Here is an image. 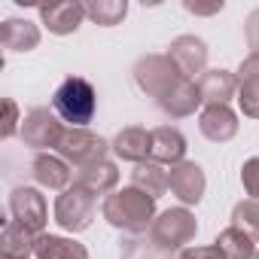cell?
Masks as SVG:
<instances>
[{
    "label": "cell",
    "instance_id": "5b68a950",
    "mask_svg": "<svg viewBox=\"0 0 259 259\" xmlns=\"http://www.w3.org/2000/svg\"><path fill=\"white\" fill-rule=\"evenodd\" d=\"M107 150H110V144H107L104 138L92 135L89 128H67L55 153H58L70 168L82 171V168H89V165L107 159Z\"/></svg>",
    "mask_w": 259,
    "mask_h": 259
},
{
    "label": "cell",
    "instance_id": "7a4b0ae2",
    "mask_svg": "<svg viewBox=\"0 0 259 259\" xmlns=\"http://www.w3.org/2000/svg\"><path fill=\"white\" fill-rule=\"evenodd\" d=\"M101 213H104V220L113 229L132 232V235H144L153 226V220H156V198H150L147 192H141L135 186L116 189V192H110L104 198Z\"/></svg>",
    "mask_w": 259,
    "mask_h": 259
},
{
    "label": "cell",
    "instance_id": "603a6c76",
    "mask_svg": "<svg viewBox=\"0 0 259 259\" xmlns=\"http://www.w3.org/2000/svg\"><path fill=\"white\" fill-rule=\"evenodd\" d=\"M213 244L226 253V259H256V241H253L247 232L235 229V226L223 229Z\"/></svg>",
    "mask_w": 259,
    "mask_h": 259
},
{
    "label": "cell",
    "instance_id": "44dd1931",
    "mask_svg": "<svg viewBox=\"0 0 259 259\" xmlns=\"http://www.w3.org/2000/svg\"><path fill=\"white\" fill-rule=\"evenodd\" d=\"M34 259H89V250L64 235H40L34 247Z\"/></svg>",
    "mask_w": 259,
    "mask_h": 259
},
{
    "label": "cell",
    "instance_id": "277c9868",
    "mask_svg": "<svg viewBox=\"0 0 259 259\" xmlns=\"http://www.w3.org/2000/svg\"><path fill=\"white\" fill-rule=\"evenodd\" d=\"M64 132H67V128L61 125V119H58L55 110H49V107H34V110H28L25 119H22V141H25V147L37 150V153H46V150L52 153V150H58Z\"/></svg>",
    "mask_w": 259,
    "mask_h": 259
},
{
    "label": "cell",
    "instance_id": "d4e9b609",
    "mask_svg": "<svg viewBox=\"0 0 259 259\" xmlns=\"http://www.w3.org/2000/svg\"><path fill=\"white\" fill-rule=\"evenodd\" d=\"M119 259H171V250H165L153 235H135L122 244Z\"/></svg>",
    "mask_w": 259,
    "mask_h": 259
},
{
    "label": "cell",
    "instance_id": "d6986e66",
    "mask_svg": "<svg viewBox=\"0 0 259 259\" xmlns=\"http://www.w3.org/2000/svg\"><path fill=\"white\" fill-rule=\"evenodd\" d=\"M116 183H119V168L110 159H101V162L76 171V186H82L92 195H110V192H116Z\"/></svg>",
    "mask_w": 259,
    "mask_h": 259
},
{
    "label": "cell",
    "instance_id": "6da1fadb",
    "mask_svg": "<svg viewBox=\"0 0 259 259\" xmlns=\"http://www.w3.org/2000/svg\"><path fill=\"white\" fill-rule=\"evenodd\" d=\"M132 73H135L138 89L144 95H150L174 119L192 116L198 110V104H201L198 82L186 79L168 55H144V58H138Z\"/></svg>",
    "mask_w": 259,
    "mask_h": 259
},
{
    "label": "cell",
    "instance_id": "ffe728a7",
    "mask_svg": "<svg viewBox=\"0 0 259 259\" xmlns=\"http://www.w3.org/2000/svg\"><path fill=\"white\" fill-rule=\"evenodd\" d=\"M0 43L7 52H31L40 46V28L28 19H7L0 28Z\"/></svg>",
    "mask_w": 259,
    "mask_h": 259
},
{
    "label": "cell",
    "instance_id": "1f68e13d",
    "mask_svg": "<svg viewBox=\"0 0 259 259\" xmlns=\"http://www.w3.org/2000/svg\"><path fill=\"white\" fill-rule=\"evenodd\" d=\"M256 259H259V250H256Z\"/></svg>",
    "mask_w": 259,
    "mask_h": 259
},
{
    "label": "cell",
    "instance_id": "2e32d148",
    "mask_svg": "<svg viewBox=\"0 0 259 259\" xmlns=\"http://www.w3.org/2000/svg\"><path fill=\"white\" fill-rule=\"evenodd\" d=\"M150 147H153L150 132H147V128H138V125L122 128V132L113 138V144H110V150L122 162H135V165H141V162L150 159Z\"/></svg>",
    "mask_w": 259,
    "mask_h": 259
},
{
    "label": "cell",
    "instance_id": "484cf974",
    "mask_svg": "<svg viewBox=\"0 0 259 259\" xmlns=\"http://www.w3.org/2000/svg\"><path fill=\"white\" fill-rule=\"evenodd\" d=\"M232 226L247 232L253 241H259V201L256 198H247V201H238L232 207Z\"/></svg>",
    "mask_w": 259,
    "mask_h": 259
},
{
    "label": "cell",
    "instance_id": "52a82bcc",
    "mask_svg": "<svg viewBox=\"0 0 259 259\" xmlns=\"http://www.w3.org/2000/svg\"><path fill=\"white\" fill-rule=\"evenodd\" d=\"M95 220V195L85 192L82 186H70L55 198V223L64 232H85Z\"/></svg>",
    "mask_w": 259,
    "mask_h": 259
},
{
    "label": "cell",
    "instance_id": "7402d4cb",
    "mask_svg": "<svg viewBox=\"0 0 259 259\" xmlns=\"http://www.w3.org/2000/svg\"><path fill=\"white\" fill-rule=\"evenodd\" d=\"M132 186L141 189V192H147L150 198H162V195L171 189L168 171H165V165H159V162H141V165H135V171H132Z\"/></svg>",
    "mask_w": 259,
    "mask_h": 259
},
{
    "label": "cell",
    "instance_id": "ac0fdd59",
    "mask_svg": "<svg viewBox=\"0 0 259 259\" xmlns=\"http://www.w3.org/2000/svg\"><path fill=\"white\" fill-rule=\"evenodd\" d=\"M37 238L31 229L19 226L16 220H10L0 232V259H31L34 256V247H37Z\"/></svg>",
    "mask_w": 259,
    "mask_h": 259
},
{
    "label": "cell",
    "instance_id": "4316f807",
    "mask_svg": "<svg viewBox=\"0 0 259 259\" xmlns=\"http://www.w3.org/2000/svg\"><path fill=\"white\" fill-rule=\"evenodd\" d=\"M241 183H244V192L259 201V156H253V159L244 162V168H241Z\"/></svg>",
    "mask_w": 259,
    "mask_h": 259
},
{
    "label": "cell",
    "instance_id": "cb8c5ba5",
    "mask_svg": "<svg viewBox=\"0 0 259 259\" xmlns=\"http://www.w3.org/2000/svg\"><path fill=\"white\" fill-rule=\"evenodd\" d=\"M128 13V4L125 0H89L85 4V16L101 25V28H116Z\"/></svg>",
    "mask_w": 259,
    "mask_h": 259
},
{
    "label": "cell",
    "instance_id": "30bf717a",
    "mask_svg": "<svg viewBox=\"0 0 259 259\" xmlns=\"http://www.w3.org/2000/svg\"><path fill=\"white\" fill-rule=\"evenodd\" d=\"M168 183H171V192L180 198L183 207L189 204H198L204 198V189H207V180H204V171L201 165L195 162H180L168 171Z\"/></svg>",
    "mask_w": 259,
    "mask_h": 259
},
{
    "label": "cell",
    "instance_id": "f546056e",
    "mask_svg": "<svg viewBox=\"0 0 259 259\" xmlns=\"http://www.w3.org/2000/svg\"><path fill=\"white\" fill-rule=\"evenodd\" d=\"M244 31H247V43H250V49L259 52V10H253V13L247 16Z\"/></svg>",
    "mask_w": 259,
    "mask_h": 259
},
{
    "label": "cell",
    "instance_id": "ba28073f",
    "mask_svg": "<svg viewBox=\"0 0 259 259\" xmlns=\"http://www.w3.org/2000/svg\"><path fill=\"white\" fill-rule=\"evenodd\" d=\"M10 213L19 226L31 229L34 235H43L46 229V220H49V210H46V198L40 195V189L34 186H19L13 189L10 195Z\"/></svg>",
    "mask_w": 259,
    "mask_h": 259
},
{
    "label": "cell",
    "instance_id": "4dcf8cb0",
    "mask_svg": "<svg viewBox=\"0 0 259 259\" xmlns=\"http://www.w3.org/2000/svg\"><path fill=\"white\" fill-rule=\"evenodd\" d=\"M183 10H186V13H192V16H213V13H220V10H223V4L198 7V4H192V0H186V4H183Z\"/></svg>",
    "mask_w": 259,
    "mask_h": 259
},
{
    "label": "cell",
    "instance_id": "f1b7e54d",
    "mask_svg": "<svg viewBox=\"0 0 259 259\" xmlns=\"http://www.w3.org/2000/svg\"><path fill=\"white\" fill-rule=\"evenodd\" d=\"M180 259H226V253L217 244H210V247H186L180 253Z\"/></svg>",
    "mask_w": 259,
    "mask_h": 259
},
{
    "label": "cell",
    "instance_id": "9c48e42d",
    "mask_svg": "<svg viewBox=\"0 0 259 259\" xmlns=\"http://www.w3.org/2000/svg\"><path fill=\"white\" fill-rule=\"evenodd\" d=\"M165 55L177 64V70L186 79H195L207 67V43L201 37H195V34H180L177 40H171Z\"/></svg>",
    "mask_w": 259,
    "mask_h": 259
},
{
    "label": "cell",
    "instance_id": "8fae6325",
    "mask_svg": "<svg viewBox=\"0 0 259 259\" xmlns=\"http://www.w3.org/2000/svg\"><path fill=\"white\" fill-rule=\"evenodd\" d=\"M37 13H40V22H43L52 34L67 37V34H73V31L82 25V19H85V4H79V0H58V4H43Z\"/></svg>",
    "mask_w": 259,
    "mask_h": 259
},
{
    "label": "cell",
    "instance_id": "5bb4252c",
    "mask_svg": "<svg viewBox=\"0 0 259 259\" xmlns=\"http://www.w3.org/2000/svg\"><path fill=\"white\" fill-rule=\"evenodd\" d=\"M31 174L34 180L43 186V189H55V192H64L70 189V180H73V171L70 165L58 156V153H40L31 165Z\"/></svg>",
    "mask_w": 259,
    "mask_h": 259
},
{
    "label": "cell",
    "instance_id": "3957f363",
    "mask_svg": "<svg viewBox=\"0 0 259 259\" xmlns=\"http://www.w3.org/2000/svg\"><path fill=\"white\" fill-rule=\"evenodd\" d=\"M52 110L61 122H67L70 128H85L95 119L98 110V92L89 79L82 76H67L55 95H52Z\"/></svg>",
    "mask_w": 259,
    "mask_h": 259
},
{
    "label": "cell",
    "instance_id": "83f0119b",
    "mask_svg": "<svg viewBox=\"0 0 259 259\" xmlns=\"http://www.w3.org/2000/svg\"><path fill=\"white\" fill-rule=\"evenodd\" d=\"M19 107L13 98H4V125H0V135L4 138H13L16 132H22V125H19Z\"/></svg>",
    "mask_w": 259,
    "mask_h": 259
},
{
    "label": "cell",
    "instance_id": "e0dca14e",
    "mask_svg": "<svg viewBox=\"0 0 259 259\" xmlns=\"http://www.w3.org/2000/svg\"><path fill=\"white\" fill-rule=\"evenodd\" d=\"M198 128L207 141L226 144L238 135V116L229 107H204L201 116H198Z\"/></svg>",
    "mask_w": 259,
    "mask_h": 259
},
{
    "label": "cell",
    "instance_id": "9a60e30c",
    "mask_svg": "<svg viewBox=\"0 0 259 259\" xmlns=\"http://www.w3.org/2000/svg\"><path fill=\"white\" fill-rule=\"evenodd\" d=\"M238 104L241 113L259 119V52H250L238 70Z\"/></svg>",
    "mask_w": 259,
    "mask_h": 259
},
{
    "label": "cell",
    "instance_id": "7c38bea8",
    "mask_svg": "<svg viewBox=\"0 0 259 259\" xmlns=\"http://www.w3.org/2000/svg\"><path fill=\"white\" fill-rule=\"evenodd\" d=\"M153 138V147H150V162H159V165H180L186 162V138L177 132L174 125H159L150 132Z\"/></svg>",
    "mask_w": 259,
    "mask_h": 259
},
{
    "label": "cell",
    "instance_id": "4fadbf2b",
    "mask_svg": "<svg viewBox=\"0 0 259 259\" xmlns=\"http://www.w3.org/2000/svg\"><path fill=\"white\" fill-rule=\"evenodd\" d=\"M238 92V76L232 70H204L198 76V95L204 107H229Z\"/></svg>",
    "mask_w": 259,
    "mask_h": 259
},
{
    "label": "cell",
    "instance_id": "8992f818",
    "mask_svg": "<svg viewBox=\"0 0 259 259\" xmlns=\"http://www.w3.org/2000/svg\"><path fill=\"white\" fill-rule=\"evenodd\" d=\"M150 235L165 247V250H180L186 247L195 235H198V223H195V213L189 207H171V210H162L153 226H150Z\"/></svg>",
    "mask_w": 259,
    "mask_h": 259
}]
</instances>
